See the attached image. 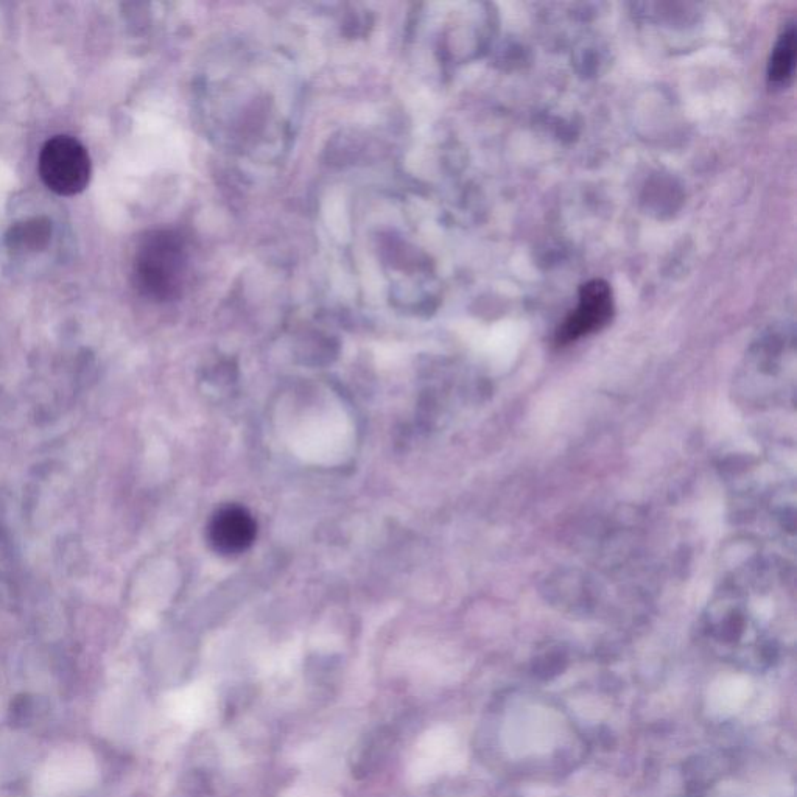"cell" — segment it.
I'll list each match as a JSON object with an SVG mask.
<instances>
[{"label": "cell", "instance_id": "obj_3", "mask_svg": "<svg viewBox=\"0 0 797 797\" xmlns=\"http://www.w3.org/2000/svg\"><path fill=\"white\" fill-rule=\"evenodd\" d=\"M614 313L612 288L603 279L586 282L580 288L578 306L567 316V320L559 327V343H570L580 340L584 335L600 331L606 326Z\"/></svg>", "mask_w": 797, "mask_h": 797}, {"label": "cell", "instance_id": "obj_7", "mask_svg": "<svg viewBox=\"0 0 797 797\" xmlns=\"http://www.w3.org/2000/svg\"><path fill=\"white\" fill-rule=\"evenodd\" d=\"M35 706V699L29 693L15 696L10 703V710H8L11 726H27L35 717Z\"/></svg>", "mask_w": 797, "mask_h": 797}, {"label": "cell", "instance_id": "obj_2", "mask_svg": "<svg viewBox=\"0 0 797 797\" xmlns=\"http://www.w3.org/2000/svg\"><path fill=\"white\" fill-rule=\"evenodd\" d=\"M38 172L53 194L74 197L81 194L91 181V156L75 137L55 136L41 148Z\"/></svg>", "mask_w": 797, "mask_h": 797}, {"label": "cell", "instance_id": "obj_6", "mask_svg": "<svg viewBox=\"0 0 797 797\" xmlns=\"http://www.w3.org/2000/svg\"><path fill=\"white\" fill-rule=\"evenodd\" d=\"M794 66H796V29H794V25H790L780 35L779 41L771 53V58H769V81L773 85L787 83L793 77Z\"/></svg>", "mask_w": 797, "mask_h": 797}, {"label": "cell", "instance_id": "obj_4", "mask_svg": "<svg viewBox=\"0 0 797 797\" xmlns=\"http://www.w3.org/2000/svg\"><path fill=\"white\" fill-rule=\"evenodd\" d=\"M257 525L243 506L226 505L212 516L208 527L209 544L215 552L236 556L246 552L256 539Z\"/></svg>", "mask_w": 797, "mask_h": 797}, {"label": "cell", "instance_id": "obj_5", "mask_svg": "<svg viewBox=\"0 0 797 797\" xmlns=\"http://www.w3.org/2000/svg\"><path fill=\"white\" fill-rule=\"evenodd\" d=\"M52 236V223L39 217L18 223L8 232L7 243L11 250L39 251L46 248Z\"/></svg>", "mask_w": 797, "mask_h": 797}, {"label": "cell", "instance_id": "obj_1", "mask_svg": "<svg viewBox=\"0 0 797 797\" xmlns=\"http://www.w3.org/2000/svg\"><path fill=\"white\" fill-rule=\"evenodd\" d=\"M183 248L169 232H155L142 242L134 262V276L142 293L169 299L180 287Z\"/></svg>", "mask_w": 797, "mask_h": 797}]
</instances>
